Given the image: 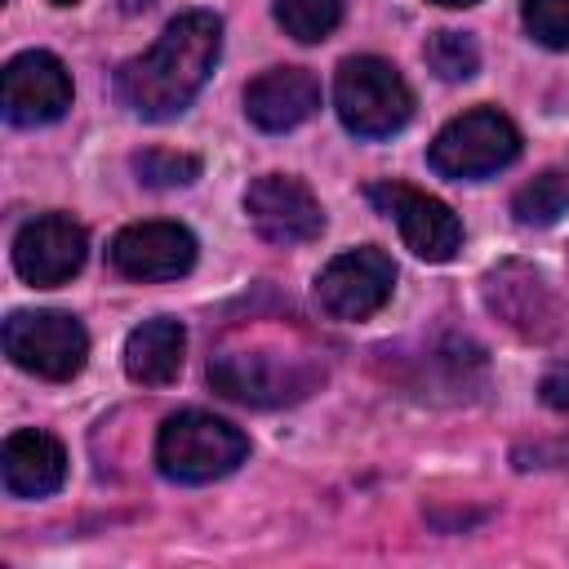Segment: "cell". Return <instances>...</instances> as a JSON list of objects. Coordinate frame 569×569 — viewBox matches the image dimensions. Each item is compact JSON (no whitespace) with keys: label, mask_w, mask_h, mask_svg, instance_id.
<instances>
[{"label":"cell","mask_w":569,"mask_h":569,"mask_svg":"<svg viewBox=\"0 0 569 569\" xmlns=\"http://www.w3.org/2000/svg\"><path fill=\"white\" fill-rule=\"evenodd\" d=\"M222 53V22L209 9L178 13L160 40L116 71V98L138 120H169L204 89Z\"/></svg>","instance_id":"6da1fadb"},{"label":"cell","mask_w":569,"mask_h":569,"mask_svg":"<svg viewBox=\"0 0 569 569\" xmlns=\"http://www.w3.org/2000/svg\"><path fill=\"white\" fill-rule=\"evenodd\" d=\"M244 458H249V436L204 409H182V413L164 418V427L156 436V467L164 480H178V485L222 480Z\"/></svg>","instance_id":"7a4b0ae2"},{"label":"cell","mask_w":569,"mask_h":569,"mask_svg":"<svg viewBox=\"0 0 569 569\" xmlns=\"http://www.w3.org/2000/svg\"><path fill=\"white\" fill-rule=\"evenodd\" d=\"M333 107L338 120L356 138H391L409 124L413 116V89L387 58H347L333 76Z\"/></svg>","instance_id":"3957f363"},{"label":"cell","mask_w":569,"mask_h":569,"mask_svg":"<svg viewBox=\"0 0 569 569\" xmlns=\"http://www.w3.org/2000/svg\"><path fill=\"white\" fill-rule=\"evenodd\" d=\"M520 156V129L493 111V107H476V111H462L458 120H449L427 160L440 178H453V182H476V178H489L498 169H507L511 160Z\"/></svg>","instance_id":"277c9868"},{"label":"cell","mask_w":569,"mask_h":569,"mask_svg":"<svg viewBox=\"0 0 569 569\" xmlns=\"http://www.w3.org/2000/svg\"><path fill=\"white\" fill-rule=\"evenodd\" d=\"M4 356L49 382H67L89 360V333L71 311H13L4 320Z\"/></svg>","instance_id":"5b68a950"},{"label":"cell","mask_w":569,"mask_h":569,"mask_svg":"<svg viewBox=\"0 0 569 569\" xmlns=\"http://www.w3.org/2000/svg\"><path fill=\"white\" fill-rule=\"evenodd\" d=\"M209 382L218 396L236 400V405H253V409H276V405H293L302 400L320 373L311 365L271 356V351H222L209 360Z\"/></svg>","instance_id":"8992f818"},{"label":"cell","mask_w":569,"mask_h":569,"mask_svg":"<svg viewBox=\"0 0 569 569\" xmlns=\"http://www.w3.org/2000/svg\"><path fill=\"white\" fill-rule=\"evenodd\" d=\"M365 196L373 200L378 213H387L400 227V240L418 258L449 262L462 249V222L445 200H436V196H427V191H418L409 182H369Z\"/></svg>","instance_id":"52a82bcc"},{"label":"cell","mask_w":569,"mask_h":569,"mask_svg":"<svg viewBox=\"0 0 569 569\" xmlns=\"http://www.w3.org/2000/svg\"><path fill=\"white\" fill-rule=\"evenodd\" d=\"M391 289H396V262L378 244L347 249L316 276L320 311L333 320H365V316L382 311Z\"/></svg>","instance_id":"ba28073f"},{"label":"cell","mask_w":569,"mask_h":569,"mask_svg":"<svg viewBox=\"0 0 569 569\" xmlns=\"http://www.w3.org/2000/svg\"><path fill=\"white\" fill-rule=\"evenodd\" d=\"M244 213L267 244H307L325 231V209L302 178L262 173L244 191Z\"/></svg>","instance_id":"9c48e42d"},{"label":"cell","mask_w":569,"mask_h":569,"mask_svg":"<svg viewBox=\"0 0 569 569\" xmlns=\"http://www.w3.org/2000/svg\"><path fill=\"white\" fill-rule=\"evenodd\" d=\"M84 253H89V236L67 213H40L22 222V231L13 236V271L36 289L67 284L84 267Z\"/></svg>","instance_id":"30bf717a"},{"label":"cell","mask_w":569,"mask_h":569,"mask_svg":"<svg viewBox=\"0 0 569 569\" xmlns=\"http://www.w3.org/2000/svg\"><path fill=\"white\" fill-rule=\"evenodd\" d=\"M71 107V71L44 53V49H27L18 58H9L4 67V120L36 129V124H53L58 116H67Z\"/></svg>","instance_id":"8fae6325"},{"label":"cell","mask_w":569,"mask_h":569,"mask_svg":"<svg viewBox=\"0 0 569 569\" xmlns=\"http://www.w3.org/2000/svg\"><path fill=\"white\" fill-rule=\"evenodd\" d=\"M107 258L129 280H178L196 267V236L182 222H133L111 236Z\"/></svg>","instance_id":"7c38bea8"},{"label":"cell","mask_w":569,"mask_h":569,"mask_svg":"<svg viewBox=\"0 0 569 569\" xmlns=\"http://www.w3.org/2000/svg\"><path fill=\"white\" fill-rule=\"evenodd\" d=\"M320 111V80L307 67H271L244 89V116L262 133L298 129Z\"/></svg>","instance_id":"4fadbf2b"},{"label":"cell","mask_w":569,"mask_h":569,"mask_svg":"<svg viewBox=\"0 0 569 569\" xmlns=\"http://www.w3.org/2000/svg\"><path fill=\"white\" fill-rule=\"evenodd\" d=\"M0 476L13 498H49L67 480V449L49 431H13L0 449Z\"/></svg>","instance_id":"5bb4252c"},{"label":"cell","mask_w":569,"mask_h":569,"mask_svg":"<svg viewBox=\"0 0 569 569\" xmlns=\"http://www.w3.org/2000/svg\"><path fill=\"white\" fill-rule=\"evenodd\" d=\"M182 356H187V329L169 316L142 320L129 338H124V373L138 387H164L182 373Z\"/></svg>","instance_id":"9a60e30c"},{"label":"cell","mask_w":569,"mask_h":569,"mask_svg":"<svg viewBox=\"0 0 569 569\" xmlns=\"http://www.w3.org/2000/svg\"><path fill=\"white\" fill-rule=\"evenodd\" d=\"M511 213L520 227H551L569 213V173L547 169L538 178H529L516 196H511Z\"/></svg>","instance_id":"2e32d148"},{"label":"cell","mask_w":569,"mask_h":569,"mask_svg":"<svg viewBox=\"0 0 569 569\" xmlns=\"http://www.w3.org/2000/svg\"><path fill=\"white\" fill-rule=\"evenodd\" d=\"M276 22L298 44H320L342 22V0H276Z\"/></svg>","instance_id":"e0dca14e"},{"label":"cell","mask_w":569,"mask_h":569,"mask_svg":"<svg viewBox=\"0 0 569 569\" xmlns=\"http://www.w3.org/2000/svg\"><path fill=\"white\" fill-rule=\"evenodd\" d=\"M422 58L440 80H471L480 67V44L467 31H431Z\"/></svg>","instance_id":"ac0fdd59"},{"label":"cell","mask_w":569,"mask_h":569,"mask_svg":"<svg viewBox=\"0 0 569 569\" xmlns=\"http://www.w3.org/2000/svg\"><path fill=\"white\" fill-rule=\"evenodd\" d=\"M133 173L138 182L147 187H191L200 178V156H187V151H164V147H151V151H138L133 156Z\"/></svg>","instance_id":"d6986e66"},{"label":"cell","mask_w":569,"mask_h":569,"mask_svg":"<svg viewBox=\"0 0 569 569\" xmlns=\"http://www.w3.org/2000/svg\"><path fill=\"white\" fill-rule=\"evenodd\" d=\"M520 18L542 49H569V0H525Z\"/></svg>","instance_id":"ffe728a7"},{"label":"cell","mask_w":569,"mask_h":569,"mask_svg":"<svg viewBox=\"0 0 569 569\" xmlns=\"http://www.w3.org/2000/svg\"><path fill=\"white\" fill-rule=\"evenodd\" d=\"M538 396H542V405H547V409L569 413V365L547 369V373H542V382H538Z\"/></svg>","instance_id":"44dd1931"},{"label":"cell","mask_w":569,"mask_h":569,"mask_svg":"<svg viewBox=\"0 0 569 569\" xmlns=\"http://www.w3.org/2000/svg\"><path fill=\"white\" fill-rule=\"evenodd\" d=\"M431 4H445V9H467V4H476V0H431Z\"/></svg>","instance_id":"7402d4cb"},{"label":"cell","mask_w":569,"mask_h":569,"mask_svg":"<svg viewBox=\"0 0 569 569\" xmlns=\"http://www.w3.org/2000/svg\"><path fill=\"white\" fill-rule=\"evenodd\" d=\"M53 4H76V0H53Z\"/></svg>","instance_id":"603a6c76"}]
</instances>
